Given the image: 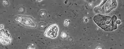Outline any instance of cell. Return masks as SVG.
I'll return each instance as SVG.
<instances>
[{
  "mask_svg": "<svg viewBox=\"0 0 124 49\" xmlns=\"http://www.w3.org/2000/svg\"><path fill=\"white\" fill-rule=\"evenodd\" d=\"M94 21L100 27L106 31H111L117 29V17L115 15L112 17L101 15L96 16Z\"/></svg>",
  "mask_w": 124,
  "mask_h": 49,
  "instance_id": "obj_1",
  "label": "cell"
},
{
  "mask_svg": "<svg viewBox=\"0 0 124 49\" xmlns=\"http://www.w3.org/2000/svg\"><path fill=\"white\" fill-rule=\"evenodd\" d=\"M58 29L56 24L52 25L46 30L44 33V35L46 37L50 38H55L57 35Z\"/></svg>",
  "mask_w": 124,
  "mask_h": 49,
  "instance_id": "obj_2",
  "label": "cell"
},
{
  "mask_svg": "<svg viewBox=\"0 0 124 49\" xmlns=\"http://www.w3.org/2000/svg\"><path fill=\"white\" fill-rule=\"evenodd\" d=\"M116 23L117 24H119L121 23V21L119 20H117Z\"/></svg>",
  "mask_w": 124,
  "mask_h": 49,
  "instance_id": "obj_3",
  "label": "cell"
}]
</instances>
